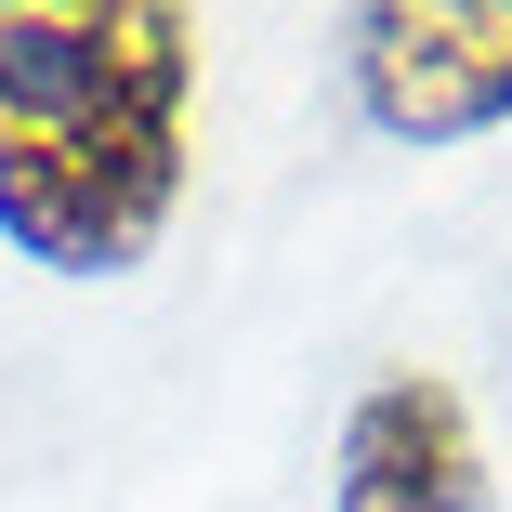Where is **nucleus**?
<instances>
[{"mask_svg":"<svg viewBox=\"0 0 512 512\" xmlns=\"http://www.w3.org/2000/svg\"><path fill=\"white\" fill-rule=\"evenodd\" d=\"M197 158L184 0H0V237L40 276H132Z\"/></svg>","mask_w":512,"mask_h":512,"instance_id":"nucleus-1","label":"nucleus"},{"mask_svg":"<svg viewBox=\"0 0 512 512\" xmlns=\"http://www.w3.org/2000/svg\"><path fill=\"white\" fill-rule=\"evenodd\" d=\"M355 106L394 145H473L512 119V0H355Z\"/></svg>","mask_w":512,"mask_h":512,"instance_id":"nucleus-2","label":"nucleus"},{"mask_svg":"<svg viewBox=\"0 0 512 512\" xmlns=\"http://www.w3.org/2000/svg\"><path fill=\"white\" fill-rule=\"evenodd\" d=\"M329 512H486V447H473V407L434 368H394L355 394L342 421V473Z\"/></svg>","mask_w":512,"mask_h":512,"instance_id":"nucleus-3","label":"nucleus"}]
</instances>
